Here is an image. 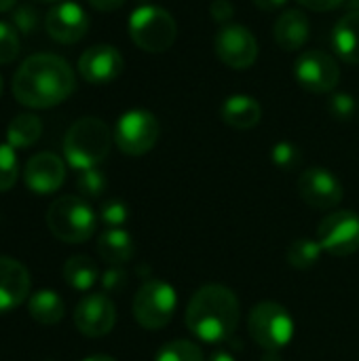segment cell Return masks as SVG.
I'll return each instance as SVG.
<instances>
[{"label":"cell","mask_w":359,"mask_h":361,"mask_svg":"<svg viewBox=\"0 0 359 361\" xmlns=\"http://www.w3.org/2000/svg\"><path fill=\"white\" fill-rule=\"evenodd\" d=\"M78 72L91 85H108L123 72V55L112 44L89 47L78 59Z\"/></svg>","instance_id":"16"},{"label":"cell","mask_w":359,"mask_h":361,"mask_svg":"<svg viewBox=\"0 0 359 361\" xmlns=\"http://www.w3.org/2000/svg\"><path fill=\"white\" fill-rule=\"evenodd\" d=\"M11 21H13V27L23 34V36H30L36 32L38 27V13L32 8V6H19L13 11L11 15Z\"/></svg>","instance_id":"32"},{"label":"cell","mask_w":359,"mask_h":361,"mask_svg":"<svg viewBox=\"0 0 359 361\" xmlns=\"http://www.w3.org/2000/svg\"><path fill=\"white\" fill-rule=\"evenodd\" d=\"M30 288L28 269L11 256H0V315L21 307L30 296Z\"/></svg>","instance_id":"17"},{"label":"cell","mask_w":359,"mask_h":361,"mask_svg":"<svg viewBox=\"0 0 359 361\" xmlns=\"http://www.w3.org/2000/svg\"><path fill=\"white\" fill-rule=\"evenodd\" d=\"M207 361H235V357L229 351H218V353H214Z\"/></svg>","instance_id":"39"},{"label":"cell","mask_w":359,"mask_h":361,"mask_svg":"<svg viewBox=\"0 0 359 361\" xmlns=\"http://www.w3.org/2000/svg\"><path fill=\"white\" fill-rule=\"evenodd\" d=\"M63 180H66V165L53 152H38L23 167V182L36 195L57 192Z\"/></svg>","instance_id":"15"},{"label":"cell","mask_w":359,"mask_h":361,"mask_svg":"<svg viewBox=\"0 0 359 361\" xmlns=\"http://www.w3.org/2000/svg\"><path fill=\"white\" fill-rule=\"evenodd\" d=\"M15 2H17V0H0V13L11 11V8L15 6Z\"/></svg>","instance_id":"41"},{"label":"cell","mask_w":359,"mask_h":361,"mask_svg":"<svg viewBox=\"0 0 359 361\" xmlns=\"http://www.w3.org/2000/svg\"><path fill=\"white\" fill-rule=\"evenodd\" d=\"M76 87L70 63L53 53L28 57L13 76V95L21 106L44 110L66 102Z\"/></svg>","instance_id":"1"},{"label":"cell","mask_w":359,"mask_h":361,"mask_svg":"<svg viewBox=\"0 0 359 361\" xmlns=\"http://www.w3.org/2000/svg\"><path fill=\"white\" fill-rule=\"evenodd\" d=\"M61 273H63L66 283L76 292H89L99 279L97 264L89 256H72V258H68Z\"/></svg>","instance_id":"23"},{"label":"cell","mask_w":359,"mask_h":361,"mask_svg":"<svg viewBox=\"0 0 359 361\" xmlns=\"http://www.w3.org/2000/svg\"><path fill=\"white\" fill-rule=\"evenodd\" d=\"M99 220L108 228H123L129 220V207L121 199H110L99 209Z\"/></svg>","instance_id":"30"},{"label":"cell","mask_w":359,"mask_h":361,"mask_svg":"<svg viewBox=\"0 0 359 361\" xmlns=\"http://www.w3.org/2000/svg\"><path fill=\"white\" fill-rule=\"evenodd\" d=\"M83 361H116L114 357H110V355H91V357H85Z\"/></svg>","instance_id":"42"},{"label":"cell","mask_w":359,"mask_h":361,"mask_svg":"<svg viewBox=\"0 0 359 361\" xmlns=\"http://www.w3.org/2000/svg\"><path fill=\"white\" fill-rule=\"evenodd\" d=\"M176 288L163 279H148L133 296V317L144 330H163L176 313Z\"/></svg>","instance_id":"7"},{"label":"cell","mask_w":359,"mask_h":361,"mask_svg":"<svg viewBox=\"0 0 359 361\" xmlns=\"http://www.w3.org/2000/svg\"><path fill=\"white\" fill-rule=\"evenodd\" d=\"M47 34L61 44H74L85 38L89 30V17L76 2H59L44 17Z\"/></svg>","instance_id":"14"},{"label":"cell","mask_w":359,"mask_h":361,"mask_svg":"<svg viewBox=\"0 0 359 361\" xmlns=\"http://www.w3.org/2000/svg\"><path fill=\"white\" fill-rule=\"evenodd\" d=\"M322 245L317 239H296L290 247H288V262L290 267L298 269V271H307L311 267H315L320 262L322 256Z\"/></svg>","instance_id":"25"},{"label":"cell","mask_w":359,"mask_h":361,"mask_svg":"<svg viewBox=\"0 0 359 361\" xmlns=\"http://www.w3.org/2000/svg\"><path fill=\"white\" fill-rule=\"evenodd\" d=\"M28 311L34 322L42 326H55L63 319L66 305L55 290H38L28 298Z\"/></svg>","instance_id":"22"},{"label":"cell","mask_w":359,"mask_h":361,"mask_svg":"<svg viewBox=\"0 0 359 361\" xmlns=\"http://www.w3.org/2000/svg\"><path fill=\"white\" fill-rule=\"evenodd\" d=\"M273 36L277 40V44L284 51H298L307 44L309 36H311V23L309 17L298 11V8H290L284 11L273 25Z\"/></svg>","instance_id":"18"},{"label":"cell","mask_w":359,"mask_h":361,"mask_svg":"<svg viewBox=\"0 0 359 361\" xmlns=\"http://www.w3.org/2000/svg\"><path fill=\"white\" fill-rule=\"evenodd\" d=\"M47 226L61 243H85L95 233L97 216L83 197L66 195L51 203L47 212Z\"/></svg>","instance_id":"4"},{"label":"cell","mask_w":359,"mask_h":361,"mask_svg":"<svg viewBox=\"0 0 359 361\" xmlns=\"http://www.w3.org/2000/svg\"><path fill=\"white\" fill-rule=\"evenodd\" d=\"M0 95H2V76H0Z\"/></svg>","instance_id":"44"},{"label":"cell","mask_w":359,"mask_h":361,"mask_svg":"<svg viewBox=\"0 0 359 361\" xmlns=\"http://www.w3.org/2000/svg\"><path fill=\"white\" fill-rule=\"evenodd\" d=\"M127 283V273L121 267H112L102 275V288L106 292H118Z\"/></svg>","instance_id":"34"},{"label":"cell","mask_w":359,"mask_h":361,"mask_svg":"<svg viewBox=\"0 0 359 361\" xmlns=\"http://www.w3.org/2000/svg\"><path fill=\"white\" fill-rule=\"evenodd\" d=\"M116 324V307L106 294H87L74 309V326L87 338H102Z\"/></svg>","instance_id":"12"},{"label":"cell","mask_w":359,"mask_h":361,"mask_svg":"<svg viewBox=\"0 0 359 361\" xmlns=\"http://www.w3.org/2000/svg\"><path fill=\"white\" fill-rule=\"evenodd\" d=\"M112 133L102 118L83 116L78 118L63 137V157L70 167L85 171L97 167L110 152Z\"/></svg>","instance_id":"3"},{"label":"cell","mask_w":359,"mask_h":361,"mask_svg":"<svg viewBox=\"0 0 359 361\" xmlns=\"http://www.w3.org/2000/svg\"><path fill=\"white\" fill-rule=\"evenodd\" d=\"M294 76L298 85L311 93H330L341 80V68L330 53L313 49L296 59Z\"/></svg>","instance_id":"10"},{"label":"cell","mask_w":359,"mask_h":361,"mask_svg":"<svg viewBox=\"0 0 359 361\" xmlns=\"http://www.w3.org/2000/svg\"><path fill=\"white\" fill-rule=\"evenodd\" d=\"M317 241L330 256H353L359 252V216L349 209L328 214L317 226Z\"/></svg>","instance_id":"9"},{"label":"cell","mask_w":359,"mask_h":361,"mask_svg":"<svg viewBox=\"0 0 359 361\" xmlns=\"http://www.w3.org/2000/svg\"><path fill=\"white\" fill-rule=\"evenodd\" d=\"M42 123L36 114H17L6 127V144L13 148H28L38 142Z\"/></svg>","instance_id":"24"},{"label":"cell","mask_w":359,"mask_h":361,"mask_svg":"<svg viewBox=\"0 0 359 361\" xmlns=\"http://www.w3.org/2000/svg\"><path fill=\"white\" fill-rule=\"evenodd\" d=\"M288 0H254V4L260 8V11H267V13H271V11H277V8H281L284 4H286Z\"/></svg>","instance_id":"38"},{"label":"cell","mask_w":359,"mask_h":361,"mask_svg":"<svg viewBox=\"0 0 359 361\" xmlns=\"http://www.w3.org/2000/svg\"><path fill=\"white\" fill-rule=\"evenodd\" d=\"M129 36L142 51L163 53L176 42L178 23L169 11L157 4H144L129 17Z\"/></svg>","instance_id":"5"},{"label":"cell","mask_w":359,"mask_h":361,"mask_svg":"<svg viewBox=\"0 0 359 361\" xmlns=\"http://www.w3.org/2000/svg\"><path fill=\"white\" fill-rule=\"evenodd\" d=\"M89 4H91L93 8H97V11L108 13V11H116V8H121V6L125 4V0H89Z\"/></svg>","instance_id":"37"},{"label":"cell","mask_w":359,"mask_h":361,"mask_svg":"<svg viewBox=\"0 0 359 361\" xmlns=\"http://www.w3.org/2000/svg\"><path fill=\"white\" fill-rule=\"evenodd\" d=\"M76 188L85 199H97L106 190V176L99 169H85L76 178Z\"/></svg>","instance_id":"28"},{"label":"cell","mask_w":359,"mask_h":361,"mask_svg":"<svg viewBox=\"0 0 359 361\" xmlns=\"http://www.w3.org/2000/svg\"><path fill=\"white\" fill-rule=\"evenodd\" d=\"M19 55V36L11 23L0 21V66L11 63Z\"/></svg>","instance_id":"31"},{"label":"cell","mask_w":359,"mask_h":361,"mask_svg":"<svg viewBox=\"0 0 359 361\" xmlns=\"http://www.w3.org/2000/svg\"><path fill=\"white\" fill-rule=\"evenodd\" d=\"M209 15L214 17V21L218 23H226L233 19L235 15V8H233V2L231 0H214L212 6H209Z\"/></svg>","instance_id":"35"},{"label":"cell","mask_w":359,"mask_h":361,"mask_svg":"<svg viewBox=\"0 0 359 361\" xmlns=\"http://www.w3.org/2000/svg\"><path fill=\"white\" fill-rule=\"evenodd\" d=\"M298 195L315 209H332L343 201V184L332 171L311 167L298 178Z\"/></svg>","instance_id":"13"},{"label":"cell","mask_w":359,"mask_h":361,"mask_svg":"<svg viewBox=\"0 0 359 361\" xmlns=\"http://www.w3.org/2000/svg\"><path fill=\"white\" fill-rule=\"evenodd\" d=\"M305 8H309V11H317V13H322V11H334V8H339L345 0H298Z\"/></svg>","instance_id":"36"},{"label":"cell","mask_w":359,"mask_h":361,"mask_svg":"<svg viewBox=\"0 0 359 361\" xmlns=\"http://www.w3.org/2000/svg\"><path fill=\"white\" fill-rule=\"evenodd\" d=\"M328 110L336 121H349L355 112V99L349 93H334L328 102Z\"/></svg>","instance_id":"33"},{"label":"cell","mask_w":359,"mask_h":361,"mask_svg":"<svg viewBox=\"0 0 359 361\" xmlns=\"http://www.w3.org/2000/svg\"><path fill=\"white\" fill-rule=\"evenodd\" d=\"M19 178V163L15 148L8 144H0V192H6L15 186Z\"/></svg>","instance_id":"27"},{"label":"cell","mask_w":359,"mask_h":361,"mask_svg":"<svg viewBox=\"0 0 359 361\" xmlns=\"http://www.w3.org/2000/svg\"><path fill=\"white\" fill-rule=\"evenodd\" d=\"M159 121L148 110H129L125 112L114 127V142L121 152L129 157H142L154 148L159 142Z\"/></svg>","instance_id":"8"},{"label":"cell","mask_w":359,"mask_h":361,"mask_svg":"<svg viewBox=\"0 0 359 361\" xmlns=\"http://www.w3.org/2000/svg\"><path fill=\"white\" fill-rule=\"evenodd\" d=\"M154 361H203V351L193 341H174L159 349Z\"/></svg>","instance_id":"26"},{"label":"cell","mask_w":359,"mask_h":361,"mask_svg":"<svg viewBox=\"0 0 359 361\" xmlns=\"http://www.w3.org/2000/svg\"><path fill=\"white\" fill-rule=\"evenodd\" d=\"M336 55L347 63H359V8L343 15L332 32Z\"/></svg>","instance_id":"20"},{"label":"cell","mask_w":359,"mask_h":361,"mask_svg":"<svg viewBox=\"0 0 359 361\" xmlns=\"http://www.w3.org/2000/svg\"><path fill=\"white\" fill-rule=\"evenodd\" d=\"M248 330L264 351H281L294 338V319L279 302L264 300L250 311Z\"/></svg>","instance_id":"6"},{"label":"cell","mask_w":359,"mask_h":361,"mask_svg":"<svg viewBox=\"0 0 359 361\" xmlns=\"http://www.w3.org/2000/svg\"><path fill=\"white\" fill-rule=\"evenodd\" d=\"M216 55L222 63H226L233 70H248L254 66L258 57V40L256 36L239 23L224 25L216 36Z\"/></svg>","instance_id":"11"},{"label":"cell","mask_w":359,"mask_h":361,"mask_svg":"<svg viewBox=\"0 0 359 361\" xmlns=\"http://www.w3.org/2000/svg\"><path fill=\"white\" fill-rule=\"evenodd\" d=\"M260 361H284V360H281L279 351H267V353L262 355V360Z\"/></svg>","instance_id":"40"},{"label":"cell","mask_w":359,"mask_h":361,"mask_svg":"<svg viewBox=\"0 0 359 361\" xmlns=\"http://www.w3.org/2000/svg\"><path fill=\"white\" fill-rule=\"evenodd\" d=\"M97 254L104 262L112 267H121L133 258L135 245L125 228H108L97 239Z\"/></svg>","instance_id":"21"},{"label":"cell","mask_w":359,"mask_h":361,"mask_svg":"<svg viewBox=\"0 0 359 361\" xmlns=\"http://www.w3.org/2000/svg\"><path fill=\"white\" fill-rule=\"evenodd\" d=\"M36 2H57V0H36Z\"/></svg>","instance_id":"43"},{"label":"cell","mask_w":359,"mask_h":361,"mask_svg":"<svg viewBox=\"0 0 359 361\" xmlns=\"http://www.w3.org/2000/svg\"><path fill=\"white\" fill-rule=\"evenodd\" d=\"M220 116L229 127L245 131V129H252L260 123L262 108L250 95H231L220 106Z\"/></svg>","instance_id":"19"},{"label":"cell","mask_w":359,"mask_h":361,"mask_svg":"<svg viewBox=\"0 0 359 361\" xmlns=\"http://www.w3.org/2000/svg\"><path fill=\"white\" fill-rule=\"evenodd\" d=\"M271 161H273L279 169L292 171V169H296V167L300 165L303 154H300V150H298L296 144H292V142H277V144L271 148Z\"/></svg>","instance_id":"29"},{"label":"cell","mask_w":359,"mask_h":361,"mask_svg":"<svg viewBox=\"0 0 359 361\" xmlns=\"http://www.w3.org/2000/svg\"><path fill=\"white\" fill-rule=\"evenodd\" d=\"M241 305L235 292L220 283H209L199 288L186 307V328L188 332L205 343L220 345L231 341L239 326Z\"/></svg>","instance_id":"2"}]
</instances>
